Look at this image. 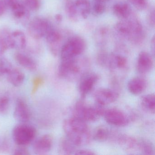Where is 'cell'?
Masks as SVG:
<instances>
[{"mask_svg":"<svg viewBox=\"0 0 155 155\" xmlns=\"http://www.w3.org/2000/svg\"><path fill=\"white\" fill-rule=\"evenodd\" d=\"M155 37H153L152 38L151 40V42H150V44H151V48L152 50V52H153V54H154L155 52Z\"/></svg>","mask_w":155,"mask_h":155,"instance_id":"41","label":"cell"},{"mask_svg":"<svg viewBox=\"0 0 155 155\" xmlns=\"http://www.w3.org/2000/svg\"><path fill=\"white\" fill-rule=\"evenodd\" d=\"M46 40L51 45V50L52 54L57 55L60 48V43L61 40V35L55 30H51L46 36Z\"/></svg>","mask_w":155,"mask_h":155,"instance_id":"14","label":"cell"},{"mask_svg":"<svg viewBox=\"0 0 155 155\" xmlns=\"http://www.w3.org/2000/svg\"><path fill=\"white\" fill-rule=\"evenodd\" d=\"M5 4L3 0H0V17H1L3 14L5 9Z\"/></svg>","mask_w":155,"mask_h":155,"instance_id":"40","label":"cell"},{"mask_svg":"<svg viewBox=\"0 0 155 155\" xmlns=\"http://www.w3.org/2000/svg\"><path fill=\"white\" fill-rule=\"evenodd\" d=\"M110 133L105 126H99L96 128L93 134V138L96 141L104 142L108 139Z\"/></svg>","mask_w":155,"mask_h":155,"instance_id":"24","label":"cell"},{"mask_svg":"<svg viewBox=\"0 0 155 155\" xmlns=\"http://www.w3.org/2000/svg\"><path fill=\"white\" fill-rule=\"evenodd\" d=\"M44 79L40 77H37L34 78L32 81V87L31 93L35 94L38 91L40 87L44 83Z\"/></svg>","mask_w":155,"mask_h":155,"instance_id":"32","label":"cell"},{"mask_svg":"<svg viewBox=\"0 0 155 155\" xmlns=\"http://www.w3.org/2000/svg\"><path fill=\"white\" fill-rule=\"evenodd\" d=\"M12 68V65L8 61L0 58V75H7Z\"/></svg>","mask_w":155,"mask_h":155,"instance_id":"29","label":"cell"},{"mask_svg":"<svg viewBox=\"0 0 155 155\" xmlns=\"http://www.w3.org/2000/svg\"><path fill=\"white\" fill-rule=\"evenodd\" d=\"M52 29L50 23L48 21L37 18L33 19L30 23L28 31L31 37L35 39H40L46 37Z\"/></svg>","mask_w":155,"mask_h":155,"instance_id":"7","label":"cell"},{"mask_svg":"<svg viewBox=\"0 0 155 155\" xmlns=\"http://www.w3.org/2000/svg\"><path fill=\"white\" fill-rule=\"evenodd\" d=\"M57 18V20H58V21H61L62 18H61V15H57V18Z\"/></svg>","mask_w":155,"mask_h":155,"instance_id":"42","label":"cell"},{"mask_svg":"<svg viewBox=\"0 0 155 155\" xmlns=\"http://www.w3.org/2000/svg\"><path fill=\"white\" fill-rule=\"evenodd\" d=\"M14 155H29L30 154L28 150L24 146H20L15 149L13 151Z\"/></svg>","mask_w":155,"mask_h":155,"instance_id":"35","label":"cell"},{"mask_svg":"<svg viewBox=\"0 0 155 155\" xmlns=\"http://www.w3.org/2000/svg\"><path fill=\"white\" fill-rule=\"evenodd\" d=\"M113 10L117 17L123 20L128 18L131 15V9L127 3L123 2L117 3L113 7Z\"/></svg>","mask_w":155,"mask_h":155,"instance_id":"19","label":"cell"},{"mask_svg":"<svg viewBox=\"0 0 155 155\" xmlns=\"http://www.w3.org/2000/svg\"><path fill=\"white\" fill-rule=\"evenodd\" d=\"M155 11L153 10L151 11L149 14L148 19L149 23L150 24V26H153V27H154V26H155Z\"/></svg>","mask_w":155,"mask_h":155,"instance_id":"38","label":"cell"},{"mask_svg":"<svg viewBox=\"0 0 155 155\" xmlns=\"http://www.w3.org/2000/svg\"><path fill=\"white\" fill-rule=\"evenodd\" d=\"M99 79L97 74L89 71H87L80 78L79 91L82 99L92 91Z\"/></svg>","mask_w":155,"mask_h":155,"instance_id":"8","label":"cell"},{"mask_svg":"<svg viewBox=\"0 0 155 155\" xmlns=\"http://www.w3.org/2000/svg\"><path fill=\"white\" fill-rule=\"evenodd\" d=\"M154 62L152 56L146 51L140 53L138 58L137 68L139 73L147 74L153 68Z\"/></svg>","mask_w":155,"mask_h":155,"instance_id":"12","label":"cell"},{"mask_svg":"<svg viewBox=\"0 0 155 155\" xmlns=\"http://www.w3.org/2000/svg\"><path fill=\"white\" fill-rule=\"evenodd\" d=\"M10 100L7 96H3L0 97V114L6 115L8 113L10 107Z\"/></svg>","mask_w":155,"mask_h":155,"instance_id":"28","label":"cell"},{"mask_svg":"<svg viewBox=\"0 0 155 155\" xmlns=\"http://www.w3.org/2000/svg\"><path fill=\"white\" fill-rule=\"evenodd\" d=\"M6 7L12 8L15 5L18 3V0H3Z\"/></svg>","mask_w":155,"mask_h":155,"instance_id":"37","label":"cell"},{"mask_svg":"<svg viewBox=\"0 0 155 155\" xmlns=\"http://www.w3.org/2000/svg\"><path fill=\"white\" fill-rule=\"evenodd\" d=\"M62 127L67 137L76 147L86 146L90 141L91 134L84 120L73 117L65 120Z\"/></svg>","mask_w":155,"mask_h":155,"instance_id":"1","label":"cell"},{"mask_svg":"<svg viewBox=\"0 0 155 155\" xmlns=\"http://www.w3.org/2000/svg\"><path fill=\"white\" fill-rule=\"evenodd\" d=\"M108 30L106 28H101L97 31L96 38L98 42H103L105 41L106 37L107 35Z\"/></svg>","mask_w":155,"mask_h":155,"instance_id":"34","label":"cell"},{"mask_svg":"<svg viewBox=\"0 0 155 155\" xmlns=\"http://www.w3.org/2000/svg\"><path fill=\"white\" fill-rule=\"evenodd\" d=\"M25 78V74L18 69L12 68L7 74L8 80L14 87L21 86L24 82Z\"/></svg>","mask_w":155,"mask_h":155,"instance_id":"16","label":"cell"},{"mask_svg":"<svg viewBox=\"0 0 155 155\" xmlns=\"http://www.w3.org/2000/svg\"><path fill=\"white\" fill-rule=\"evenodd\" d=\"M16 61L24 68L31 71H34L37 68L36 62L30 57L24 53L18 52L15 55Z\"/></svg>","mask_w":155,"mask_h":155,"instance_id":"15","label":"cell"},{"mask_svg":"<svg viewBox=\"0 0 155 155\" xmlns=\"http://www.w3.org/2000/svg\"><path fill=\"white\" fill-rule=\"evenodd\" d=\"M103 116L108 124L115 127H125L130 122L128 116L118 109L105 110Z\"/></svg>","mask_w":155,"mask_h":155,"instance_id":"6","label":"cell"},{"mask_svg":"<svg viewBox=\"0 0 155 155\" xmlns=\"http://www.w3.org/2000/svg\"><path fill=\"white\" fill-rule=\"evenodd\" d=\"M0 41L7 47V49L12 48L11 33L7 30H2L0 32Z\"/></svg>","mask_w":155,"mask_h":155,"instance_id":"27","label":"cell"},{"mask_svg":"<svg viewBox=\"0 0 155 155\" xmlns=\"http://www.w3.org/2000/svg\"><path fill=\"white\" fill-rule=\"evenodd\" d=\"M138 150L143 155H154L155 154V149L153 144L149 140L144 139H138Z\"/></svg>","mask_w":155,"mask_h":155,"instance_id":"21","label":"cell"},{"mask_svg":"<svg viewBox=\"0 0 155 155\" xmlns=\"http://www.w3.org/2000/svg\"><path fill=\"white\" fill-rule=\"evenodd\" d=\"M118 97L119 94L117 91L106 88L98 89L94 94V98L96 103L103 107L115 102Z\"/></svg>","mask_w":155,"mask_h":155,"instance_id":"9","label":"cell"},{"mask_svg":"<svg viewBox=\"0 0 155 155\" xmlns=\"http://www.w3.org/2000/svg\"><path fill=\"white\" fill-rule=\"evenodd\" d=\"M13 15L17 18H22L27 15V9L23 4L19 2L11 8Z\"/></svg>","mask_w":155,"mask_h":155,"instance_id":"26","label":"cell"},{"mask_svg":"<svg viewBox=\"0 0 155 155\" xmlns=\"http://www.w3.org/2000/svg\"><path fill=\"white\" fill-rule=\"evenodd\" d=\"M76 146L66 137L62 139L60 141L59 152L62 155L74 154L77 149Z\"/></svg>","mask_w":155,"mask_h":155,"instance_id":"22","label":"cell"},{"mask_svg":"<svg viewBox=\"0 0 155 155\" xmlns=\"http://www.w3.org/2000/svg\"><path fill=\"white\" fill-rule=\"evenodd\" d=\"M89 62L85 58H74L61 61L58 68V75L61 78L70 81L80 79L88 71Z\"/></svg>","mask_w":155,"mask_h":155,"instance_id":"2","label":"cell"},{"mask_svg":"<svg viewBox=\"0 0 155 155\" xmlns=\"http://www.w3.org/2000/svg\"><path fill=\"white\" fill-rule=\"evenodd\" d=\"M140 104L144 110L154 114L155 111V95L154 94H149L141 97Z\"/></svg>","mask_w":155,"mask_h":155,"instance_id":"18","label":"cell"},{"mask_svg":"<svg viewBox=\"0 0 155 155\" xmlns=\"http://www.w3.org/2000/svg\"><path fill=\"white\" fill-rule=\"evenodd\" d=\"M129 2L139 10H143L147 8V0H129Z\"/></svg>","mask_w":155,"mask_h":155,"instance_id":"31","label":"cell"},{"mask_svg":"<svg viewBox=\"0 0 155 155\" xmlns=\"http://www.w3.org/2000/svg\"><path fill=\"white\" fill-rule=\"evenodd\" d=\"M53 137L49 134H45L39 138L33 144L35 154L45 155L50 151L53 146Z\"/></svg>","mask_w":155,"mask_h":155,"instance_id":"10","label":"cell"},{"mask_svg":"<svg viewBox=\"0 0 155 155\" xmlns=\"http://www.w3.org/2000/svg\"><path fill=\"white\" fill-rule=\"evenodd\" d=\"M7 49V47L3 44V42L0 41V58H2Z\"/></svg>","mask_w":155,"mask_h":155,"instance_id":"39","label":"cell"},{"mask_svg":"<svg viewBox=\"0 0 155 155\" xmlns=\"http://www.w3.org/2000/svg\"><path fill=\"white\" fill-rule=\"evenodd\" d=\"M74 4L78 15L83 18H87L90 12L89 2L88 0H77Z\"/></svg>","mask_w":155,"mask_h":155,"instance_id":"20","label":"cell"},{"mask_svg":"<svg viewBox=\"0 0 155 155\" xmlns=\"http://www.w3.org/2000/svg\"><path fill=\"white\" fill-rule=\"evenodd\" d=\"M105 110L103 106L97 103L94 106L88 105L82 99L75 104L73 117L78 118L85 122H94L103 116Z\"/></svg>","mask_w":155,"mask_h":155,"instance_id":"3","label":"cell"},{"mask_svg":"<svg viewBox=\"0 0 155 155\" xmlns=\"http://www.w3.org/2000/svg\"><path fill=\"white\" fill-rule=\"evenodd\" d=\"M24 4L26 8L33 11L38 9L40 6L39 0H24Z\"/></svg>","mask_w":155,"mask_h":155,"instance_id":"30","label":"cell"},{"mask_svg":"<svg viewBox=\"0 0 155 155\" xmlns=\"http://www.w3.org/2000/svg\"><path fill=\"white\" fill-rule=\"evenodd\" d=\"M95 2H102L105 3L106 2L108 1L109 0H94Z\"/></svg>","mask_w":155,"mask_h":155,"instance_id":"43","label":"cell"},{"mask_svg":"<svg viewBox=\"0 0 155 155\" xmlns=\"http://www.w3.org/2000/svg\"><path fill=\"white\" fill-rule=\"evenodd\" d=\"M65 10L70 19L74 21L78 20L79 15L77 12L74 2L70 0L67 1L65 4Z\"/></svg>","mask_w":155,"mask_h":155,"instance_id":"25","label":"cell"},{"mask_svg":"<svg viewBox=\"0 0 155 155\" xmlns=\"http://www.w3.org/2000/svg\"><path fill=\"white\" fill-rule=\"evenodd\" d=\"M115 29L121 37L128 39L130 34V26L129 21L124 20L119 21L116 24Z\"/></svg>","mask_w":155,"mask_h":155,"instance_id":"23","label":"cell"},{"mask_svg":"<svg viewBox=\"0 0 155 155\" xmlns=\"http://www.w3.org/2000/svg\"><path fill=\"white\" fill-rule=\"evenodd\" d=\"M106 9V6L104 2H95L93 6V10L96 14L101 15L103 14Z\"/></svg>","mask_w":155,"mask_h":155,"instance_id":"33","label":"cell"},{"mask_svg":"<svg viewBox=\"0 0 155 155\" xmlns=\"http://www.w3.org/2000/svg\"><path fill=\"white\" fill-rule=\"evenodd\" d=\"M12 48L20 50L24 48L27 44L25 34L21 31L17 30L11 33Z\"/></svg>","mask_w":155,"mask_h":155,"instance_id":"17","label":"cell"},{"mask_svg":"<svg viewBox=\"0 0 155 155\" xmlns=\"http://www.w3.org/2000/svg\"><path fill=\"white\" fill-rule=\"evenodd\" d=\"M147 87V82L144 78L140 77L133 78L129 81L127 88L129 92L134 95H140Z\"/></svg>","mask_w":155,"mask_h":155,"instance_id":"13","label":"cell"},{"mask_svg":"<svg viewBox=\"0 0 155 155\" xmlns=\"http://www.w3.org/2000/svg\"><path fill=\"white\" fill-rule=\"evenodd\" d=\"M86 48V42L79 37L71 38L61 49V61L71 59L81 55Z\"/></svg>","mask_w":155,"mask_h":155,"instance_id":"4","label":"cell"},{"mask_svg":"<svg viewBox=\"0 0 155 155\" xmlns=\"http://www.w3.org/2000/svg\"><path fill=\"white\" fill-rule=\"evenodd\" d=\"M36 135L37 130L34 127L24 123L15 126L12 132L13 140L19 146L26 147L29 145Z\"/></svg>","mask_w":155,"mask_h":155,"instance_id":"5","label":"cell"},{"mask_svg":"<svg viewBox=\"0 0 155 155\" xmlns=\"http://www.w3.org/2000/svg\"><path fill=\"white\" fill-rule=\"evenodd\" d=\"M13 116L17 121L21 123H26L29 121L31 114L28 105L24 101L21 99L17 100Z\"/></svg>","mask_w":155,"mask_h":155,"instance_id":"11","label":"cell"},{"mask_svg":"<svg viewBox=\"0 0 155 155\" xmlns=\"http://www.w3.org/2000/svg\"><path fill=\"white\" fill-rule=\"evenodd\" d=\"M74 155H94L96 153L93 151L88 150H77Z\"/></svg>","mask_w":155,"mask_h":155,"instance_id":"36","label":"cell"}]
</instances>
